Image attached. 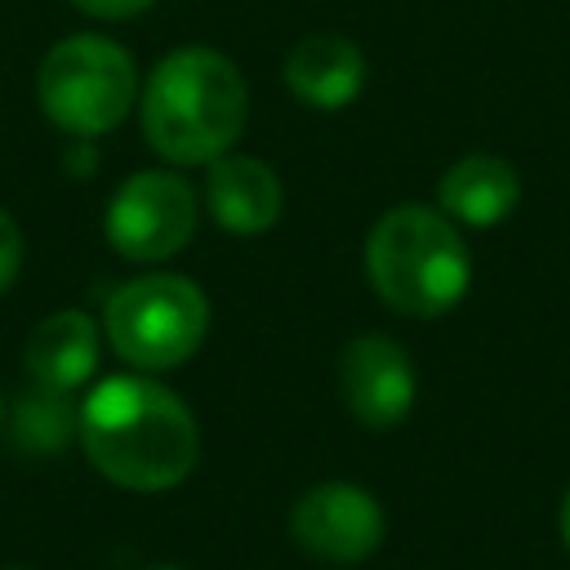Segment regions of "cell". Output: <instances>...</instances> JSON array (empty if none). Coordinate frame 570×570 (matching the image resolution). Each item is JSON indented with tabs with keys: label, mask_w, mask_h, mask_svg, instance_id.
Wrapping results in <instances>:
<instances>
[{
	"label": "cell",
	"mask_w": 570,
	"mask_h": 570,
	"mask_svg": "<svg viewBox=\"0 0 570 570\" xmlns=\"http://www.w3.org/2000/svg\"><path fill=\"white\" fill-rule=\"evenodd\" d=\"M80 445L107 481L156 494L191 472L200 432L191 410L156 379L111 374L80 410Z\"/></svg>",
	"instance_id": "1"
},
{
	"label": "cell",
	"mask_w": 570,
	"mask_h": 570,
	"mask_svg": "<svg viewBox=\"0 0 570 570\" xmlns=\"http://www.w3.org/2000/svg\"><path fill=\"white\" fill-rule=\"evenodd\" d=\"M249 94L232 58L218 49H174L156 62L142 89V134L178 165H205L223 156L245 129Z\"/></svg>",
	"instance_id": "2"
},
{
	"label": "cell",
	"mask_w": 570,
	"mask_h": 570,
	"mask_svg": "<svg viewBox=\"0 0 570 570\" xmlns=\"http://www.w3.org/2000/svg\"><path fill=\"white\" fill-rule=\"evenodd\" d=\"M365 272L379 298L405 316H441L472 285L463 236L428 205H401L374 223L365 240Z\"/></svg>",
	"instance_id": "3"
},
{
	"label": "cell",
	"mask_w": 570,
	"mask_h": 570,
	"mask_svg": "<svg viewBox=\"0 0 570 570\" xmlns=\"http://www.w3.org/2000/svg\"><path fill=\"white\" fill-rule=\"evenodd\" d=\"M36 94L45 116L62 134L102 138L129 116L138 71L120 45L102 36H67L45 53L36 71Z\"/></svg>",
	"instance_id": "4"
},
{
	"label": "cell",
	"mask_w": 570,
	"mask_h": 570,
	"mask_svg": "<svg viewBox=\"0 0 570 570\" xmlns=\"http://www.w3.org/2000/svg\"><path fill=\"white\" fill-rule=\"evenodd\" d=\"M209 330V303L196 281L147 272L107 298V343L138 370L183 365Z\"/></svg>",
	"instance_id": "5"
},
{
	"label": "cell",
	"mask_w": 570,
	"mask_h": 570,
	"mask_svg": "<svg viewBox=\"0 0 570 570\" xmlns=\"http://www.w3.org/2000/svg\"><path fill=\"white\" fill-rule=\"evenodd\" d=\"M102 227L116 254L134 263H160L191 240L196 191L169 169H142L116 187Z\"/></svg>",
	"instance_id": "6"
},
{
	"label": "cell",
	"mask_w": 570,
	"mask_h": 570,
	"mask_svg": "<svg viewBox=\"0 0 570 570\" xmlns=\"http://www.w3.org/2000/svg\"><path fill=\"white\" fill-rule=\"evenodd\" d=\"M289 534L316 561L356 566L383 543V508L361 485L325 481V485H312L294 503Z\"/></svg>",
	"instance_id": "7"
},
{
	"label": "cell",
	"mask_w": 570,
	"mask_h": 570,
	"mask_svg": "<svg viewBox=\"0 0 570 570\" xmlns=\"http://www.w3.org/2000/svg\"><path fill=\"white\" fill-rule=\"evenodd\" d=\"M343 401L365 428H396L414 410V365L387 334H361L347 343L338 365Z\"/></svg>",
	"instance_id": "8"
},
{
	"label": "cell",
	"mask_w": 570,
	"mask_h": 570,
	"mask_svg": "<svg viewBox=\"0 0 570 570\" xmlns=\"http://www.w3.org/2000/svg\"><path fill=\"white\" fill-rule=\"evenodd\" d=\"M205 205L214 214V223L232 236H258L281 218L285 191L281 178L272 174L267 160L258 156H214L209 160V178H205Z\"/></svg>",
	"instance_id": "9"
},
{
	"label": "cell",
	"mask_w": 570,
	"mask_h": 570,
	"mask_svg": "<svg viewBox=\"0 0 570 570\" xmlns=\"http://www.w3.org/2000/svg\"><path fill=\"white\" fill-rule=\"evenodd\" d=\"M98 370V325L85 312H53L27 338V374L40 392H76Z\"/></svg>",
	"instance_id": "10"
},
{
	"label": "cell",
	"mask_w": 570,
	"mask_h": 570,
	"mask_svg": "<svg viewBox=\"0 0 570 570\" xmlns=\"http://www.w3.org/2000/svg\"><path fill=\"white\" fill-rule=\"evenodd\" d=\"M285 85L298 102L334 111L347 107L365 85V58L343 36H307L285 58Z\"/></svg>",
	"instance_id": "11"
},
{
	"label": "cell",
	"mask_w": 570,
	"mask_h": 570,
	"mask_svg": "<svg viewBox=\"0 0 570 570\" xmlns=\"http://www.w3.org/2000/svg\"><path fill=\"white\" fill-rule=\"evenodd\" d=\"M441 209L463 227H494L521 200V178L503 156L472 151L441 174Z\"/></svg>",
	"instance_id": "12"
},
{
	"label": "cell",
	"mask_w": 570,
	"mask_h": 570,
	"mask_svg": "<svg viewBox=\"0 0 570 570\" xmlns=\"http://www.w3.org/2000/svg\"><path fill=\"white\" fill-rule=\"evenodd\" d=\"M71 428H76V423H71V414H67V405H62V392L27 396L22 410H18V445H27V450L53 454V450L67 441Z\"/></svg>",
	"instance_id": "13"
},
{
	"label": "cell",
	"mask_w": 570,
	"mask_h": 570,
	"mask_svg": "<svg viewBox=\"0 0 570 570\" xmlns=\"http://www.w3.org/2000/svg\"><path fill=\"white\" fill-rule=\"evenodd\" d=\"M18 267H22V232L18 223L0 209V289H9L18 281Z\"/></svg>",
	"instance_id": "14"
},
{
	"label": "cell",
	"mask_w": 570,
	"mask_h": 570,
	"mask_svg": "<svg viewBox=\"0 0 570 570\" xmlns=\"http://www.w3.org/2000/svg\"><path fill=\"white\" fill-rule=\"evenodd\" d=\"M80 13H89V18H107V22H125V18H134V13H142V9H151L156 0H71Z\"/></svg>",
	"instance_id": "15"
},
{
	"label": "cell",
	"mask_w": 570,
	"mask_h": 570,
	"mask_svg": "<svg viewBox=\"0 0 570 570\" xmlns=\"http://www.w3.org/2000/svg\"><path fill=\"white\" fill-rule=\"evenodd\" d=\"M561 539H566V548H570V490H566V499H561Z\"/></svg>",
	"instance_id": "16"
},
{
	"label": "cell",
	"mask_w": 570,
	"mask_h": 570,
	"mask_svg": "<svg viewBox=\"0 0 570 570\" xmlns=\"http://www.w3.org/2000/svg\"><path fill=\"white\" fill-rule=\"evenodd\" d=\"M0 419H4V401H0Z\"/></svg>",
	"instance_id": "17"
},
{
	"label": "cell",
	"mask_w": 570,
	"mask_h": 570,
	"mask_svg": "<svg viewBox=\"0 0 570 570\" xmlns=\"http://www.w3.org/2000/svg\"><path fill=\"white\" fill-rule=\"evenodd\" d=\"M165 570H169V566H165Z\"/></svg>",
	"instance_id": "18"
}]
</instances>
